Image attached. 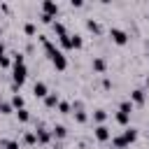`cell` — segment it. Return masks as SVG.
<instances>
[{
	"mask_svg": "<svg viewBox=\"0 0 149 149\" xmlns=\"http://www.w3.org/2000/svg\"><path fill=\"white\" fill-rule=\"evenodd\" d=\"M26 77H28V68H26V61H23V54H14V58H12V84H16L19 88H21V84L26 81Z\"/></svg>",
	"mask_w": 149,
	"mask_h": 149,
	"instance_id": "cell-2",
	"label": "cell"
},
{
	"mask_svg": "<svg viewBox=\"0 0 149 149\" xmlns=\"http://www.w3.org/2000/svg\"><path fill=\"white\" fill-rule=\"evenodd\" d=\"M16 116H19V121H23V123H26V121H30V114H28V109H26V107H23V109H16Z\"/></svg>",
	"mask_w": 149,
	"mask_h": 149,
	"instance_id": "cell-22",
	"label": "cell"
},
{
	"mask_svg": "<svg viewBox=\"0 0 149 149\" xmlns=\"http://www.w3.org/2000/svg\"><path fill=\"white\" fill-rule=\"evenodd\" d=\"M109 37H112V42L114 44H126L128 42V33L126 30H121V28H109Z\"/></svg>",
	"mask_w": 149,
	"mask_h": 149,
	"instance_id": "cell-3",
	"label": "cell"
},
{
	"mask_svg": "<svg viewBox=\"0 0 149 149\" xmlns=\"http://www.w3.org/2000/svg\"><path fill=\"white\" fill-rule=\"evenodd\" d=\"M81 44H84V40H81V35H70V49H81Z\"/></svg>",
	"mask_w": 149,
	"mask_h": 149,
	"instance_id": "cell-13",
	"label": "cell"
},
{
	"mask_svg": "<svg viewBox=\"0 0 149 149\" xmlns=\"http://www.w3.org/2000/svg\"><path fill=\"white\" fill-rule=\"evenodd\" d=\"M35 137H37V142H40V144H47V142L51 140V133H49V130H44V128H37V130H35Z\"/></svg>",
	"mask_w": 149,
	"mask_h": 149,
	"instance_id": "cell-8",
	"label": "cell"
},
{
	"mask_svg": "<svg viewBox=\"0 0 149 149\" xmlns=\"http://www.w3.org/2000/svg\"><path fill=\"white\" fill-rule=\"evenodd\" d=\"M12 109H14V107H12V102H5V100H2V105H0V114H9Z\"/></svg>",
	"mask_w": 149,
	"mask_h": 149,
	"instance_id": "cell-24",
	"label": "cell"
},
{
	"mask_svg": "<svg viewBox=\"0 0 149 149\" xmlns=\"http://www.w3.org/2000/svg\"><path fill=\"white\" fill-rule=\"evenodd\" d=\"M37 37H40V42H42V47H44V51H47L49 61L54 63V68L63 72V70L68 68V58L63 56V51H61V49H58V47H56V44H54V42H51L47 35H37Z\"/></svg>",
	"mask_w": 149,
	"mask_h": 149,
	"instance_id": "cell-1",
	"label": "cell"
},
{
	"mask_svg": "<svg viewBox=\"0 0 149 149\" xmlns=\"http://www.w3.org/2000/svg\"><path fill=\"white\" fill-rule=\"evenodd\" d=\"M23 142H26V144H35V142H37V137H35V130H28V133H23Z\"/></svg>",
	"mask_w": 149,
	"mask_h": 149,
	"instance_id": "cell-20",
	"label": "cell"
},
{
	"mask_svg": "<svg viewBox=\"0 0 149 149\" xmlns=\"http://www.w3.org/2000/svg\"><path fill=\"white\" fill-rule=\"evenodd\" d=\"M121 137L126 140V144H130V142H135V140H137V130H135V128H126V130L121 133Z\"/></svg>",
	"mask_w": 149,
	"mask_h": 149,
	"instance_id": "cell-11",
	"label": "cell"
},
{
	"mask_svg": "<svg viewBox=\"0 0 149 149\" xmlns=\"http://www.w3.org/2000/svg\"><path fill=\"white\" fill-rule=\"evenodd\" d=\"M70 109H72V105H70V102H65V100H61V102H58V112H61V114H70Z\"/></svg>",
	"mask_w": 149,
	"mask_h": 149,
	"instance_id": "cell-21",
	"label": "cell"
},
{
	"mask_svg": "<svg viewBox=\"0 0 149 149\" xmlns=\"http://www.w3.org/2000/svg\"><path fill=\"white\" fill-rule=\"evenodd\" d=\"M0 35H2V28H0Z\"/></svg>",
	"mask_w": 149,
	"mask_h": 149,
	"instance_id": "cell-33",
	"label": "cell"
},
{
	"mask_svg": "<svg viewBox=\"0 0 149 149\" xmlns=\"http://www.w3.org/2000/svg\"><path fill=\"white\" fill-rule=\"evenodd\" d=\"M65 135H68V128H65L63 123H58V126H54V128H51V137H58V140H63Z\"/></svg>",
	"mask_w": 149,
	"mask_h": 149,
	"instance_id": "cell-10",
	"label": "cell"
},
{
	"mask_svg": "<svg viewBox=\"0 0 149 149\" xmlns=\"http://www.w3.org/2000/svg\"><path fill=\"white\" fill-rule=\"evenodd\" d=\"M23 30H26V35H35V23H33V21H28V23L23 26Z\"/></svg>",
	"mask_w": 149,
	"mask_h": 149,
	"instance_id": "cell-26",
	"label": "cell"
},
{
	"mask_svg": "<svg viewBox=\"0 0 149 149\" xmlns=\"http://www.w3.org/2000/svg\"><path fill=\"white\" fill-rule=\"evenodd\" d=\"M58 102H61L58 93H47V98H44V105L47 107H58Z\"/></svg>",
	"mask_w": 149,
	"mask_h": 149,
	"instance_id": "cell-12",
	"label": "cell"
},
{
	"mask_svg": "<svg viewBox=\"0 0 149 149\" xmlns=\"http://www.w3.org/2000/svg\"><path fill=\"white\" fill-rule=\"evenodd\" d=\"M74 119H77L79 123H84V121H86V112H84V109H74Z\"/></svg>",
	"mask_w": 149,
	"mask_h": 149,
	"instance_id": "cell-25",
	"label": "cell"
},
{
	"mask_svg": "<svg viewBox=\"0 0 149 149\" xmlns=\"http://www.w3.org/2000/svg\"><path fill=\"white\" fill-rule=\"evenodd\" d=\"M42 14H47V16H56L58 14V2H54V0H44L42 2Z\"/></svg>",
	"mask_w": 149,
	"mask_h": 149,
	"instance_id": "cell-4",
	"label": "cell"
},
{
	"mask_svg": "<svg viewBox=\"0 0 149 149\" xmlns=\"http://www.w3.org/2000/svg\"><path fill=\"white\" fill-rule=\"evenodd\" d=\"M2 56H5V44L0 42V58H2Z\"/></svg>",
	"mask_w": 149,
	"mask_h": 149,
	"instance_id": "cell-30",
	"label": "cell"
},
{
	"mask_svg": "<svg viewBox=\"0 0 149 149\" xmlns=\"http://www.w3.org/2000/svg\"><path fill=\"white\" fill-rule=\"evenodd\" d=\"M91 65H93V70H95V72H100V74H102V72H105V70H107V61H105V58H102V56H95V58H93V63H91Z\"/></svg>",
	"mask_w": 149,
	"mask_h": 149,
	"instance_id": "cell-7",
	"label": "cell"
},
{
	"mask_svg": "<svg viewBox=\"0 0 149 149\" xmlns=\"http://www.w3.org/2000/svg\"><path fill=\"white\" fill-rule=\"evenodd\" d=\"M9 65H12V61H9L7 56H2V58H0V68H9Z\"/></svg>",
	"mask_w": 149,
	"mask_h": 149,
	"instance_id": "cell-28",
	"label": "cell"
},
{
	"mask_svg": "<svg viewBox=\"0 0 149 149\" xmlns=\"http://www.w3.org/2000/svg\"><path fill=\"white\" fill-rule=\"evenodd\" d=\"M105 119H107V112H105V109H95V112H93V121H95L98 126H100Z\"/></svg>",
	"mask_w": 149,
	"mask_h": 149,
	"instance_id": "cell-16",
	"label": "cell"
},
{
	"mask_svg": "<svg viewBox=\"0 0 149 149\" xmlns=\"http://www.w3.org/2000/svg\"><path fill=\"white\" fill-rule=\"evenodd\" d=\"M12 107H14V109H23V98H21L19 93L12 95Z\"/></svg>",
	"mask_w": 149,
	"mask_h": 149,
	"instance_id": "cell-18",
	"label": "cell"
},
{
	"mask_svg": "<svg viewBox=\"0 0 149 149\" xmlns=\"http://www.w3.org/2000/svg\"><path fill=\"white\" fill-rule=\"evenodd\" d=\"M40 21H42V23H54V19L47 16V14H40Z\"/></svg>",
	"mask_w": 149,
	"mask_h": 149,
	"instance_id": "cell-29",
	"label": "cell"
},
{
	"mask_svg": "<svg viewBox=\"0 0 149 149\" xmlns=\"http://www.w3.org/2000/svg\"><path fill=\"white\" fill-rule=\"evenodd\" d=\"M58 42H61V47H63V49H70V35H63V37H58Z\"/></svg>",
	"mask_w": 149,
	"mask_h": 149,
	"instance_id": "cell-27",
	"label": "cell"
},
{
	"mask_svg": "<svg viewBox=\"0 0 149 149\" xmlns=\"http://www.w3.org/2000/svg\"><path fill=\"white\" fill-rule=\"evenodd\" d=\"M144 84H147V86H149V77H147V79H144Z\"/></svg>",
	"mask_w": 149,
	"mask_h": 149,
	"instance_id": "cell-31",
	"label": "cell"
},
{
	"mask_svg": "<svg viewBox=\"0 0 149 149\" xmlns=\"http://www.w3.org/2000/svg\"><path fill=\"white\" fill-rule=\"evenodd\" d=\"M119 112H123V114H130V112H133V102H130V100H123V102L119 105Z\"/></svg>",
	"mask_w": 149,
	"mask_h": 149,
	"instance_id": "cell-19",
	"label": "cell"
},
{
	"mask_svg": "<svg viewBox=\"0 0 149 149\" xmlns=\"http://www.w3.org/2000/svg\"><path fill=\"white\" fill-rule=\"evenodd\" d=\"M116 121H119L121 126H128V121H130V114H123V112H116Z\"/></svg>",
	"mask_w": 149,
	"mask_h": 149,
	"instance_id": "cell-23",
	"label": "cell"
},
{
	"mask_svg": "<svg viewBox=\"0 0 149 149\" xmlns=\"http://www.w3.org/2000/svg\"><path fill=\"white\" fill-rule=\"evenodd\" d=\"M95 140H100V142H107L109 137H112V133H109V128L105 126V123H100V126H95Z\"/></svg>",
	"mask_w": 149,
	"mask_h": 149,
	"instance_id": "cell-5",
	"label": "cell"
},
{
	"mask_svg": "<svg viewBox=\"0 0 149 149\" xmlns=\"http://www.w3.org/2000/svg\"><path fill=\"white\" fill-rule=\"evenodd\" d=\"M112 144H114V149H126V147H128L121 135H114V137H112Z\"/></svg>",
	"mask_w": 149,
	"mask_h": 149,
	"instance_id": "cell-17",
	"label": "cell"
},
{
	"mask_svg": "<svg viewBox=\"0 0 149 149\" xmlns=\"http://www.w3.org/2000/svg\"><path fill=\"white\" fill-rule=\"evenodd\" d=\"M86 28H88L91 33H95V35H100V33H102L100 23H98V21H93V19H88V21H86Z\"/></svg>",
	"mask_w": 149,
	"mask_h": 149,
	"instance_id": "cell-14",
	"label": "cell"
},
{
	"mask_svg": "<svg viewBox=\"0 0 149 149\" xmlns=\"http://www.w3.org/2000/svg\"><path fill=\"white\" fill-rule=\"evenodd\" d=\"M33 93H35V98H47L49 88H47V84H44V81H35V86H33Z\"/></svg>",
	"mask_w": 149,
	"mask_h": 149,
	"instance_id": "cell-6",
	"label": "cell"
},
{
	"mask_svg": "<svg viewBox=\"0 0 149 149\" xmlns=\"http://www.w3.org/2000/svg\"><path fill=\"white\" fill-rule=\"evenodd\" d=\"M51 28H54V33H56L58 37H63V35H68V33H65V26H63L61 21H54V23H51Z\"/></svg>",
	"mask_w": 149,
	"mask_h": 149,
	"instance_id": "cell-15",
	"label": "cell"
},
{
	"mask_svg": "<svg viewBox=\"0 0 149 149\" xmlns=\"http://www.w3.org/2000/svg\"><path fill=\"white\" fill-rule=\"evenodd\" d=\"M130 102H133V105H142V102H144V91H142V88H135V91L130 93Z\"/></svg>",
	"mask_w": 149,
	"mask_h": 149,
	"instance_id": "cell-9",
	"label": "cell"
},
{
	"mask_svg": "<svg viewBox=\"0 0 149 149\" xmlns=\"http://www.w3.org/2000/svg\"><path fill=\"white\" fill-rule=\"evenodd\" d=\"M0 105H2V98H0Z\"/></svg>",
	"mask_w": 149,
	"mask_h": 149,
	"instance_id": "cell-32",
	"label": "cell"
}]
</instances>
